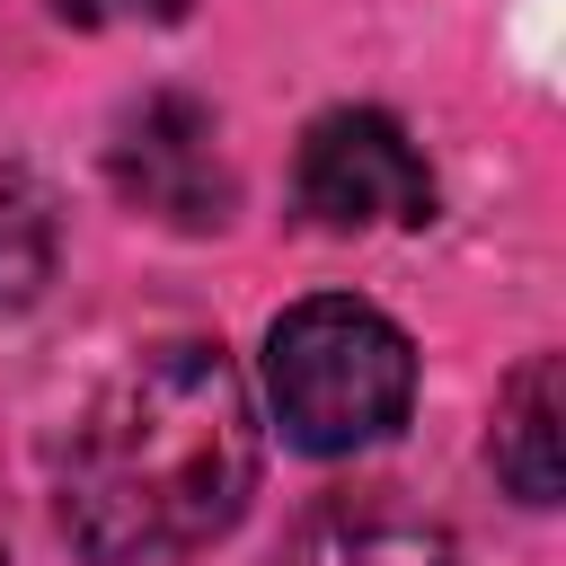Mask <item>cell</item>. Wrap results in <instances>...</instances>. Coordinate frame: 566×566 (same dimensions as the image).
Instances as JSON below:
<instances>
[{
	"instance_id": "obj_1",
	"label": "cell",
	"mask_w": 566,
	"mask_h": 566,
	"mask_svg": "<svg viewBox=\"0 0 566 566\" xmlns=\"http://www.w3.org/2000/svg\"><path fill=\"white\" fill-rule=\"evenodd\" d=\"M265 442L248 380L203 336L124 354L62 442V531L88 566H177L239 531Z\"/></svg>"
},
{
	"instance_id": "obj_2",
	"label": "cell",
	"mask_w": 566,
	"mask_h": 566,
	"mask_svg": "<svg viewBox=\"0 0 566 566\" xmlns=\"http://www.w3.org/2000/svg\"><path fill=\"white\" fill-rule=\"evenodd\" d=\"M407 398H416V345L371 301L318 292L265 327V407L292 451L345 460V451L398 433Z\"/></svg>"
},
{
	"instance_id": "obj_3",
	"label": "cell",
	"mask_w": 566,
	"mask_h": 566,
	"mask_svg": "<svg viewBox=\"0 0 566 566\" xmlns=\"http://www.w3.org/2000/svg\"><path fill=\"white\" fill-rule=\"evenodd\" d=\"M106 177L133 212H150L159 230H221L230 203H239V177H230V150H221V115L186 88H142L115 133H106Z\"/></svg>"
},
{
	"instance_id": "obj_4",
	"label": "cell",
	"mask_w": 566,
	"mask_h": 566,
	"mask_svg": "<svg viewBox=\"0 0 566 566\" xmlns=\"http://www.w3.org/2000/svg\"><path fill=\"white\" fill-rule=\"evenodd\" d=\"M292 195L318 230H416L433 212V168L380 106H327L292 150Z\"/></svg>"
},
{
	"instance_id": "obj_5",
	"label": "cell",
	"mask_w": 566,
	"mask_h": 566,
	"mask_svg": "<svg viewBox=\"0 0 566 566\" xmlns=\"http://www.w3.org/2000/svg\"><path fill=\"white\" fill-rule=\"evenodd\" d=\"M486 451H495V478L522 504H557V486H566V380H557V354H531L504 380Z\"/></svg>"
},
{
	"instance_id": "obj_6",
	"label": "cell",
	"mask_w": 566,
	"mask_h": 566,
	"mask_svg": "<svg viewBox=\"0 0 566 566\" xmlns=\"http://www.w3.org/2000/svg\"><path fill=\"white\" fill-rule=\"evenodd\" d=\"M292 566H460V548L407 504H327L301 522Z\"/></svg>"
},
{
	"instance_id": "obj_7",
	"label": "cell",
	"mask_w": 566,
	"mask_h": 566,
	"mask_svg": "<svg viewBox=\"0 0 566 566\" xmlns=\"http://www.w3.org/2000/svg\"><path fill=\"white\" fill-rule=\"evenodd\" d=\"M53 265H62V203L35 168L0 159V310L44 301Z\"/></svg>"
},
{
	"instance_id": "obj_8",
	"label": "cell",
	"mask_w": 566,
	"mask_h": 566,
	"mask_svg": "<svg viewBox=\"0 0 566 566\" xmlns=\"http://www.w3.org/2000/svg\"><path fill=\"white\" fill-rule=\"evenodd\" d=\"M195 0H53V18L62 27H88V35H106V27H177Z\"/></svg>"
},
{
	"instance_id": "obj_9",
	"label": "cell",
	"mask_w": 566,
	"mask_h": 566,
	"mask_svg": "<svg viewBox=\"0 0 566 566\" xmlns=\"http://www.w3.org/2000/svg\"><path fill=\"white\" fill-rule=\"evenodd\" d=\"M0 566H9V539H0Z\"/></svg>"
}]
</instances>
